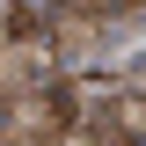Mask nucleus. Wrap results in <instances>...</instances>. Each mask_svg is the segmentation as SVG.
Wrapping results in <instances>:
<instances>
[{"label": "nucleus", "instance_id": "1", "mask_svg": "<svg viewBox=\"0 0 146 146\" xmlns=\"http://www.w3.org/2000/svg\"><path fill=\"white\" fill-rule=\"evenodd\" d=\"M73 124H80V102H73L66 80L36 95H15V102H0V146H66Z\"/></svg>", "mask_w": 146, "mask_h": 146}, {"label": "nucleus", "instance_id": "2", "mask_svg": "<svg viewBox=\"0 0 146 146\" xmlns=\"http://www.w3.org/2000/svg\"><path fill=\"white\" fill-rule=\"evenodd\" d=\"M51 66H58V51H51L44 29H36V36H7V44H0V102L51 88Z\"/></svg>", "mask_w": 146, "mask_h": 146}, {"label": "nucleus", "instance_id": "3", "mask_svg": "<svg viewBox=\"0 0 146 146\" xmlns=\"http://www.w3.org/2000/svg\"><path fill=\"white\" fill-rule=\"evenodd\" d=\"M44 36H51V51L66 58V66H80V58H95V44H102V22H95V15H73V7H58Z\"/></svg>", "mask_w": 146, "mask_h": 146}]
</instances>
